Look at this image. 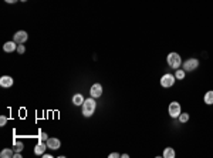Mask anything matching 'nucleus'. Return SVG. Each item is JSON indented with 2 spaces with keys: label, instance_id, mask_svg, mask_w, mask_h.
Wrapping results in <instances>:
<instances>
[{
  "label": "nucleus",
  "instance_id": "1",
  "mask_svg": "<svg viewBox=\"0 0 213 158\" xmlns=\"http://www.w3.org/2000/svg\"><path fill=\"white\" fill-rule=\"evenodd\" d=\"M83 115L84 117H91V115L94 114V111H95L97 108V103L95 100H94V97H91V98H87L85 101L83 103Z\"/></svg>",
  "mask_w": 213,
  "mask_h": 158
},
{
  "label": "nucleus",
  "instance_id": "2",
  "mask_svg": "<svg viewBox=\"0 0 213 158\" xmlns=\"http://www.w3.org/2000/svg\"><path fill=\"white\" fill-rule=\"evenodd\" d=\"M166 63L168 66H169L170 68H175V70H178V68H180V66H182V59H180V56L178 54V53H169L166 57Z\"/></svg>",
  "mask_w": 213,
  "mask_h": 158
},
{
  "label": "nucleus",
  "instance_id": "3",
  "mask_svg": "<svg viewBox=\"0 0 213 158\" xmlns=\"http://www.w3.org/2000/svg\"><path fill=\"white\" fill-rule=\"evenodd\" d=\"M168 111H169V115L172 118H179L180 113H182V108H180V104L178 101H172L169 104V108H168Z\"/></svg>",
  "mask_w": 213,
  "mask_h": 158
},
{
  "label": "nucleus",
  "instance_id": "4",
  "mask_svg": "<svg viewBox=\"0 0 213 158\" xmlns=\"http://www.w3.org/2000/svg\"><path fill=\"white\" fill-rule=\"evenodd\" d=\"M176 78H175V74H164L161 77V86L165 87V88H169V87H172L173 84H175Z\"/></svg>",
  "mask_w": 213,
  "mask_h": 158
},
{
  "label": "nucleus",
  "instance_id": "5",
  "mask_svg": "<svg viewBox=\"0 0 213 158\" xmlns=\"http://www.w3.org/2000/svg\"><path fill=\"white\" fill-rule=\"evenodd\" d=\"M198 67H199L198 59H189L183 63V70H185V71H195Z\"/></svg>",
  "mask_w": 213,
  "mask_h": 158
},
{
  "label": "nucleus",
  "instance_id": "6",
  "mask_svg": "<svg viewBox=\"0 0 213 158\" xmlns=\"http://www.w3.org/2000/svg\"><path fill=\"white\" fill-rule=\"evenodd\" d=\"M27 39H28V34L26 33L24 30L17 31V33H14V36H13V40H14L17 44H23V43H26V41H27Z\"/></svg>",
  "mask_w": 213,
  "mask_h": 158
},
{
  "label": "nucleus",
  "instance_id": "7",
  "mask_svg": "<svg viewBox=\"0 0 213 158\" xmlns=\"http://www.w3.org/2000/svg\"><path fill=\"white\" fill-rule=\"evenodd\" d=\"M90 94L94 98H99V97L102 96V86L99 83L93 84V86H91V90H90Z\"/></svg>",
  "mask_w": 213,
  "mask_h": 158
},
{
  "label": "nucleus",
  "instance_id": "8",
  "mask_svg": "<svg viewBox=\"0 0 213 158\" xmlns=\"http://www.w3.org/2000/svg\"><path fill=\"white\" fill-rule=\"evenodd\" d=\"M46 144H47V148H48V150L56 151V150L60 148V145H61V141H60L58 138H48Z\"/></svg>",
  "mask_w": 213,
  "mask_h": 158
},
{
  "label": "nucleus",
  "instance_id": "9",
  "mask_svg": "<svg viewBox=\"0 0 213 158\" xmlns=\"http://www.w3.org/2000/svg\"><path fill=\"white\" fill-rule=\"evenodd\" d=\"M0 86L3 87V88H9V87L13 86V78L10 76H3V77L0 78Z\"/></svg>",
  "mask_w": 213,
  "mask_h": 158
},
{
  "label": "nucleus",
  "instance_id": "10",
  "mask_svg": "<svg viewBox=\"0 0 213 158\" xmlns=\"http://www.w3.org/2000/svg\"><path fill=\"white\" fill-rule=\"evenodd\" d=\"M46 150H47V144H44L43 141L40 140L37 145L34 147V154H36V155H43Z\"/></svg>",
  "mask_w": 213,
  "mask_h": 158
},
{
  "label": "nucleus",
  "instance_id": "11",
  "mask_svg": "<svg viewBox=\"0 0 213 158\" xmlns=\"http://www.w3.org/2000/svg\"><path fill=\"white\" fill-rule=\"evenodd\" d=\"M17 46H19V44L16 43L14 40H13V41H7V43H4L3 50H4L6 53H13L14 50H17Z\"/></svg>",
  "mask_w": 213,
  "mask_h": 158
},
{
  "label": "nucleus",
  "instance_id": "12",
  "mask_svg": "<svg viewBox=\"0 0 213 158\" xmlns=\"http://www.w3.org/2000/svg\"><path fill=\"white\" fill-rule=\"evenodd\" d=\"M85 101V98L83 97V94H75L74 97H73V104L74 105H83V103Z\"/></svg>",
  "mask_w": 213,
  "mask_h": 158
},
{
  "label": "nucleus",
  "instance_id": "13",
  "mask_svg": "<svg viewBox=\"0 0 213 158\" xmlns=\"http://www.w3.org/2000/svg\"><path fill=\"white\" fill-rule=\"evenodd\" d=\"M164 158H175V150L173 148H170V147H166V148L164 150Z\"/></svg>",
  "mask_w": 213,
  "mask_h": 158
},
{
  "label": "nucleus",
  "instance_id": "14",
  "mask_svg": "<svg viewBox=\"0 0 213 158\" xmlns=\"http://www.w3.org/2000/svg\"><path fill=\"white\" fill-rule=\"evenodd\" d=\"M13 155H14V152H13L12 148H4L3 151L0 152V157L2 158H13Z\"/></svg>",
  "mask_w": 213,
  "mask_h": 158
},
{
  "label": "nucleus",
  "instance_id": "15",
  "mask_svg": "<svg viewBox=\"0 0 213 158\" xmlns=\"http://www.w3.org/2000/svg\"><path fill=\"white\" fill-rule=\"evenodd\" d=\"M205 103H206L207 105H212L213 104V90H210V91H207L206 94H205Z\"/></svg>",
  "mask_w": 213,
  "mask_h": 158
},
{
  "label": "nucleus",
  "instance_id": "16",
  "mask_svg": "<svg viewBox=\"0 0 213 158\" xmlns=\"http://www.w3.org/2000/svg\"><path fill=\"white\" fill-rule=\"evenodd\" d=\"M185 74H186V71L183 70V68H178L175 71V78L176 80H183L185 78Z\"/></svg>",
  "mask_w": 213,
  "mask_h": 158
},
{
  "label": "nucleus",
  "instance_id": "17",
  "mask_svg": "<svg viewBox=\"0 0 213 158\" xmlns=\"http://www.w3.org/2000/svg\"><path fill=\"white\" fill-rule=\"evenodd\" d=\"M188 121H189V114H188V113H180V115H179V123L185 124V123H188Z\"/></svg>",
  "mask_w": 213,
  "mask_h": 158
},
{
  "label": "nucleus",
  "instance_id": "18",
  "mask_svg": "<svg viewBox=\"0 0 213 158\" xmlns=\"http://www.w3.org/2000/svg\"><path fill=\"white\" fill-rule=\"evenodd\" d=\"M23 143L22 141H17V140H16L14 141V147H13V150H16V151H19V152H22V150H23Z\"/></svg>",
  "mask_w": 213,
  "mask_h": 158
},
{
  "label": "nucleus",
  "instance_id": "19",
  "mask_svg": "<svg viewBox=\"0 0 213 158\" xmlns=\"http://www.w3.org/2000/svg\"><path fill=\"white\" fill-rule=\"evenodd\" d=\"M16 51L19 53V54H23V53L26 51V47L23 46V44H19V46H17V50H16Z\"/></svg>",
  "mask_w": 213,
  "mask_h": 158
},
{
  "label": "nucleus",
  "instance_id": "20",
  "mask_svg": "<svg viewBox=\"0 0 213 158\" xmlns=\"http://www.w3.org/2000/svg\"><path fill=\"white\" fill-rule=\"evenodd\" d=\"M6 123H7V117L2 115V117H0V127H4V125H6Z\"/></svg>",
  "mask_w": 213,
  "mask_h": 158
},
{
  "label": "nucleus",
  "instance_id": "21",
  "mask_svg": "<svg viewBox=\"0 0 213 158\" xmlns=\"http://www.w3.org/2000/svg\"><path fill=\"white\" fill-rule=\"evenodd\" d=\"M108 157H109V158H119V157H121V155H119V154H118V152H111V154H109V155H108Z\"/></svg>",
  "mask_w": 213,
  "mask_h": 158
},
{
  "label": "nucleus",
  "instance_id": "22",
  "mask_svg": "<svg viewBox=\"0 0 213 158\" xmlns=\"http://www.w3.org/2000/svg\"><path fill=\"white\" fill-rule=\"evenodd\" d=\"M40 140H41V141H44V140L47 141V140H48V137H47L46 133H41V134H40Z\"/></svg>",
  "mask_w": 213,
  "mask_h": 158
},
{
  "label": "nucleus",
  "instance_id": "23",
  "mask_svg": "<svg viewBox=\"0 0 213 158\" xmlns=\"http://www.w3.org/2000/svg\"><path fill=\"white\" fill-rule=\"evenodd\" d=\"M4 2H6V3H10V4H13V3H17V2H19V0H4Z\"/></svg>",
  "mask_w": 213,
  "mask_h": 158
},
{
  "label": "nucleus",
  "instance_id": "24",
  "mask_svg": "<svg viewBox=\"0 0 213 158\" xmlns=\"http://www.w3.org/2000/svg\"><path fill=\"white\" fill-rule=\"evenodd\" d=\"M13 157H14V158H22V154L17 151V152H14V155H13Z\"/></svg>",
  "mask_w": 213,
  "mask_h": 158
},
{
  "label": "nucleus",
  "instance_id": "25",
  "mask_svg": "<svg viewBox=\"0 0 213 158\" xmlns=\"http://www.w3.org/2000/svg\"><path fill=\"white\" fill-rule=\"evenodd\" d=\"M43 158H51V155L50 154H43Z\"/></svg>",
  "mask_w": 213,
  "mask_h": 158
},
{
  "label": "nucleus",
  "instance_id": "26",
  "mask_svg": "<svg viewBox=\"0 0 213 158\" xmlns=\"http://www.w3.org/2000/svg\"><path fill=\"white\" fill-rule=\"evenodd\" d=\"M20 2H23V3H24V2H27V0H20Z\"/></svg>",
  "mask_w": 213,
  "mask_h": 158
}]
</instances>
